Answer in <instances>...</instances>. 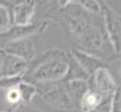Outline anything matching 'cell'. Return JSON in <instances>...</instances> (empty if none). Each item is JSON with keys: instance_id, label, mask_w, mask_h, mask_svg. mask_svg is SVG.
<instances>
[{"instance_id": "1", "label": "cell", "mask_w": 121, "mask_h": 112, "mask_svg": "<svg viewBox=\"0 0 121 112\" xmlns=\"http://www.w3.org/2000/svg\"><path fill=\"white\" fill-rule=\"evenodd\" d=\"M70 58V52L63 49H48L29 62L23 80L32 84L62 81Z\"/></svg>"}, {"instance_id": "2", "label": "cell", "mask_w": 121, "mask_h": 112, "mask_svg": "<svg viewBox=\"0 0 121 112\" xmlns=\"http://www.w3.org/2000/svg\"><path fill=\"white\" fill-rule=\"evenodd\" d=\"M101 16L103 19L104 30L114 52L119 57L121 39V21L120 15L104 1H100Z\"/></svg>"}, {"instance_id": "3", "label": "cell", "mask_w": 121, "mask_h": 112, "mask_svg": "<svg viewBox=\"0 0 121 112\" xmlns=\"http://www.w3.org/2000/svg\"><path fill=\"white\" fill-rule=\"evenodd\" d=\"M50 23L52 21L49 19H46V20L38 21V23H31L27 26H11L7 31L0 32V48L2 49L5 44L11 43V42L29 39L32 35L43 33Z\"/></svg>"}, {"instance_id": "4", "label": "cell", "mask_w": 121, "mask_h": 112, "mask_svg": "<svg viewBox=\"0 0 121 112\" xmlns=\"http://www.w3.org/2000/svg\"><path fill=\"white\" fill-rule=\"evenodd\" d=\"M40 95L46 104H48L55 109L61 110V111H70V110L76 109L75 104L73 103L72 98L68 94L63 82H60L59 84L55 85L50 90Z\"/></svg>"}, {"instance_id": "5", "label": "cell", "mask_w": 121, "mask_h": 112, "mask_svg": "<svg viewBox=\"0 0 121 112\" xmlns=\"http://www.w3.org/2000/svg\"><path fill=\"white\" fill-rule=\"evenodd\" d=\"M12 4H13L11 7L12 25H30L35 12L37 1H15L12 2Z\"/></svg>"}, {"instance_id": "6", "label": "cell", "mask_w": 121, "mask_h": 112, "mask_svg": "<svg viewBox=\"0 0 121 112\" xmlns=\"http://www.w3.org/2000/svg\"><path fill=\"white\" fill-rule=\"evenodd\" d=\"M90 80H92V84H93L91 89L95 90L103 96L112 95L119 87L107 67H101L98 71H95L93 75L90 77Z\"/></svg>"}, {"instance_id": "7", "label": "cell", "mask_w": 121, "mask_h": 112, "mask_svg": "<svg viewBox=\"0 0 121 112\" xmlns=\"http://www.w3.org/2000/svg\"><path fill=\"white\" fill-rule=\"evenodd\" d=\"M2 50L7 55L14 56L27 62H31L35 58V46L29 39L8 43L2 47Z\"/></svg>"}, {"instance_id": "8", "label": "cell", "mask_w": 121, "mask_h": 112, "mask_svg": "<svg viewBox=\"0 0 121 112\" xmlns=\"http://www.w3.org/2000/svg\"><path fill=\"white\" fill-rule=\"evenodd\" d=\"M70 55H71V57L79 64L80 67L90 77L99 68H101V67H107L106 62H104L102 59H100V58L95 57L93 55H90L88 52H85V51L77 49L75 47L72 48V50L70 51Z\"/></svg>"}, {"instance_id": "9", "label": "cell", "mask_w": 121, "mask_h": 112, "mask_svg": "<svg viewBox=\"0 0 121 112\" xmlns=\"http://www.w3.org/2000/svg\"><path fill=\"white\" fill-rule=\"evenodd\" d=\"M29 62L16 58L14 56L7 55L3 63L2 76H24L27 72Z\"/></svg>"}, {"instance_id": "10", "label": "cell", "mask_w": 121, "mask_h": 112, "mask_svg": "<svg viewBox=\"0 0 121 112\" xmlns=\"http://www.w3.org/2000/svg\"><path fill=\"white\" fill-rule=\"evenodd\" d=\"M63 85L65 88L68 94L70 95V97L72 98L73 103L75 104L76 108H78V104H79L82 95L90 88L89 81L75 80V81H70V82H63Z\"/></svg>"}, {"instance_id": "11", "label": "cell", "mask_w": 121, "mask_h": 112, "mask_svg": "<svg viewBox=\"0 0 121 112\" xmlns=\"http://www.w3.org/2000/svg\"><path fill=\"white\" fill-rule=\"evenodd\" d=\"M103 97L104 96L98 93L95 90L89 88L88 91L82 95V99L78 104V108L82 112H91L101 104Z\"/></svg>"}, {"instance_id": "12", "label": "cell", "mask_w": 121, "mask_h": 112, "mask_svg": "<svg viewBox=\"0 0 121 112\" xmlns=\"http://www.w3.org/2000/svg\"><path fill=\"white\" fill-rule=\"evenodd\" d=\"M75 80L89 81L90 76L88 75V74L80 67L79 64L71 57L70 58V61H69L66 73H65V75H64L63 79H62V82H70V81H75Z\"/></svg>"}, {"instance_id": "13", "label": "cell", "mask_w": 121, "mask_h": 112, "mask_svg": "<svg viewBox=\"0 0 121 112\" xmlns=\"http://www.w3.org/2000/svg\"><path fill=\"white\" fill-rule=\"evenodd\" d=\"M17 90L21 95V101L25 104H30L35 94H38V89L34 84L27 81H22L17 85Z\"/></svg>"}, {"instance_id": "14", "label": "cell", "mask_w": 121, "mask_h": 112, "mask_svg": "<svg viewBox=\"0 0 121 112\" xmlns=\"http://www.w3.org/2000/svg\"><path fill=\"white\" fill-rule=\"evenodd\" d=\"M12 25L11 10L7 4L0 2V32H4Z\"/></svg>"}, {"instance_id": "15", "label": "cell", "mask_w": 121, "mask_h": 112, "mask_svg": "<svg viewBox=\"0 0 121 112\" xmlns=\"http://www.w3.org/2000/svg\"><path fill=\"white\" fill-rule=\"evenodd\" d=\"M24 76H2L0 77V89L9 90L16 88L23 81Z\"/></svg>"}, {"instance_id": "16", "label": "cell", "mask_w": 121, "mask_h": 112, "mask_svg": "<svg viewBox=\"0 0 121 112\" xmlns=\"http://www.w3.org/2000/svg\"><path fill=\"white\" fill-rule=\"evenodd\" d=\"M82 10L92 15H101L100 1H76Z\"/></svg>"}, {"instance_id": "17", "label": "cell", "mask_w": 121, "mask_h": 112, "mask_svg": "<svg viewBox=\"0 0 121 112\" xmlns=\"http://www.w3.org/2000/svg\"><path fill=\"white\" fill-rule=\"evenodd\" d=\"M121 94L120 87L117 88V90L112 94L110 97V109L109 112H121Z\"/></svg>"}, {"instance_id": "18", "label": "cell", "mask_w": 121, "mask_h": 112, "mask_svg": "<svg viewBox=\"0 0 121 112\" xmlns=\"http://www.w3.org/2000/svg\"><path fill=\"white\" fill-rule=\"evenodd\" d=\"M8 112H43L41 109L32 106L31 104H25V103H18L15 105L12 109L8 110Z\"/></svg>"}, {"instance_id": "19", "label": "cell", "mask_w": 121, "mask_h": 112, "mask_svg": "<svg viewBox=\"0 0 121 112\" xmlns=\"http://www.w3.org/2000/svg\"><path fill=\"white\" fill-rule=\"evenodd\" d=\"M5 100L9 104L14 105V106L17 105L18 103H21V95H19V92H18V90H17V87L7 90Z\"/></svg>"}, {"instance_id": "20", "label": "cell", "mask_w": 121, "mask_h": 112, "mask_svg": "<svg viewBox=\"0 0 121 112\" xmlns=\"http://www.w3.org/2000/svg\"><path fill=\"white\" fill-rule=\"evenodd\" d=\"M110 97L112 95H107L104 96L101 101V104L91 112H109L110 109Z\"/></svg>"}, {"instance_id": "21", "label": "cell", "mask_w": 121, "mask_h": 112, "mask_svg": "<svg viewBox=\"0 0 121 112\" xmlns=\"http://www.w3.org/2000/svg\"><path fill=\"white\" fill-rule=\"evenodd\" d=\"M7 53L0 48V77H2V69H3V63H4V59Z\"/></svg>"}]
</instances>
